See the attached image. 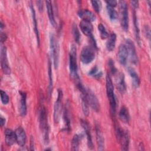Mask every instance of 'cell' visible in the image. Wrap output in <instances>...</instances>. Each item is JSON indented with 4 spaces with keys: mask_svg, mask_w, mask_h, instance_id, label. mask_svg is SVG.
Wrapping results in <instances>:
<instances>
[{
    "mask_svg": "<svg viewBox=\"0 0 151 151\" xmlns=\"http://www.w3.org/2000/svg\"><path fill=\"white\" fill-rule=\"evenodd\" d=\"M128 72L132 79V84L134 87H138L140 85V78L135 70L132 67H128Z\"/></svg>",
    "mask_w": 151,
    "mask_h": 151,
    "instance_id": "obj_23",
    "label": "cell"
},
{
    "mask_svg": "<svg viewBox=\"0 0 151 151\" xmlns=\"http://www.w3.org/2000/svg\"><path fill=\"white\" fill-rule=\"evenodd\" d=\"M6 38H7L6 35L5 33H4V32H1V38H0V39H1V43H3L4 42H5V40H6Z\"/></svg>",
    "mask_w": 151,
    "mask_h": 151,
    "instance_id": "obj_39",
    "label": "cell"
},
{
    "mask_svg": "<svg viewBox=\"0 0 151 151\" xmlns=\"http://www.w3.org/2000/svg\"><path fill=\"white\" fill-rule=\"evenodd\" d=\"M120 8V21L122 28L127 31L129 27L128 9L126 2L124 1H120L119 2Z\"/></svg>",
    "mask_w": 151,
    "mask_h": 151,
    "instance_id": "obj_5",
    "label": "cell"
},
{
    "mask_svg": "<svg viewBox=\"0 0 151 151\" xmlns=\"http://www.w3.org/2000/svg\"><path fill=\"white\" fill-rule=\"evenodd\" d=\"M50 45L54 68L56 69L58 68L59 64V45L54 34L52 33L50 36Z\"/></svg>",
    "mask_w": 151,
    "mask_h": 151,
    "instance_id": "obj_4",
    "label": "cell"
},
{
    "mask_svg": "<svg viewBox=\"0 0 151 151\" xmlns=\"http://www.w3.org/2000/svg\"><path fill=\"white\" fill-rule=\"evenodd\" d=\"M5 139L6 144L8 146H12L15 142H17L15 132L12 131L11 129H7L5 130Z\"/></svg>",
    "mask_w": 151,
    "mask_h": 151,
    "instance_id": "obj_16",
    "label": "cell"
},
{
    "mask_svg": "<svg viewBox=\"0 0 151 151\" xmlns=\"http://www.w3.org/2000/svg\"><path fill=\"white\" fill-rule=\"evenodd\" d=\"M106 91L109 100L110 111L113 115H114L116 110V100L114 92V87L110 76L107 74L106 76Z\"/></svg>",
    "mask_w": 151,
    "mask_h": 151,
    "instance_id": "obj_3",
    "label": "cell"
},
{
    "mask_svg": "<svg viewBox=\"0 0 151 151\" xmlns=\"http://www.w3.org/2000/svg\"><path fill=\"white\" fill-rule=\"evenodd\" d=\"M72 32H73V35L75 41L78 43L80 41V34L79 31H78L76 25H75V24H74L73 25Z\"/></svg>",
    "mask_w": 151,
    "mask_h": 151,
    "instance_id": "obj_31",
    "label": "cell"
},
{
    "mask_svg": "<svg viewBox=\"0 0 151 151\" xmlns=\"http://www.w3.org/2000/svg\"><path fill=\"white\" fill-rule=\"evenodd\" d=\"M0 60H1V65L3 72L5 74H9L11 73V68L8 63L6 48L4 45H1L0 50Z\"/></svg>",
    "mask_w": 151,
    "mask_h": 151,
    "instance_id": "obj_9",
    "label": "cell"
},
{
    "mask_svg": "<svg viewBox=\"0 0 151 151\" xmlns=\"http://www.w3.org/2000/svg\"><path fill=\"white\" fill-rule=\"evenodd\" d=\"M19 94H20L19 113L21 116H24L27 113V104H26L27 94L24 91H20Z\"/></svg>",
    "mask_w": 151,
    "mask_h": 151,
    "instance_id": "obj_20",
    "label": "cell"
},
{
    "mask_svg": "<svg viewBox=\"0 0 151 151\" xmlns=\"http://www.w3.org/2000/svg\"><path fill=\"white\" fill-rule=\"evenodd\" d=\"M117 58L119 63L122 65H125L126 64L128 58V52L126 46L124 44H121L119 46L117 53Z\"/></svg>",
    "mask_w": 151,
    "mask_h": 151,
    "instance_id": "obj_12",
    "label": "cell"
},
{
    "mask_svg": "<svg viewBox=\"0 0 151 151\" xmlns=\"http://www.w3.org/2000/svg\"><path fill=\"white\" fill-rule=\"evenodd\" d=\"M77 54L76 48L74 45H72L70 48V58H69V68L70 76L75 81L76 83L80 81V78L77 72Z\"/></svg>",
    "mask_w": 151,
    "mask_h": 151,
    "instance_id": "obj_2",
    "label": "cell"
},
{
    "mask_svg": "<svg viewBox=\"0 0 151 151\" xmlns=\"http://www.w3.org/2000/svg\"><path fill=\"white\" fill-rule=\"evenodd\" d=\"M98 29L100 32V35L101 39L104 40L109 37V34L107 32L105 27L102 24H99L98 25Z\"/></svg>",
    "mask_w": 151,
    "mask_h": 151,
    "instance_id": "obj_30",
    "label": "cell"
},
{
    "mask_svg": "<svg viewBox=\"0 0 151 151\" xmlns=\"http://www.w3.org/2000/svg\"><path fill=\"white\" fill-rule=\"evenodd\" d=\"M1 29H3V28H4V24H3V23L2 22V21L1 22Z\"/></svg>",
    "mask_w": 151,
    "mask_h": 151,
    "instance_id": "obj_42",
    "label": "cell"
},
{
    "mask_svg": "<svg viewBox=\"0 0 151 151\" xmlns=\"http://www.w3.org/2000/svg\"><path fill=\"white\" fill-rule=\"evenodd\" d=\"M81 126H83V129L85 131V133L86 134V136H87L88 146L90 149H93V142H92V137H91L90 127L88 123L86 120H81Z\"/></svg>",
    "mask_w": 151,
    "mask_h": 151,
    "instance_id": "obj_15",
    "label": "cell"
},
{
    "mask_svg": "<svg viewBox=\"0 0 151 151\" xmlns=\"http://www.w3.org/2000/svg\"><path fill=\"white\" fill-rule=\"evenodd\" d=\"M119 116L121 121L125 123H127L130 121V114L127 107L122 106L119 111Z\"/></svg>",
    "mask_w": 151,
    "mask_h": 151,
    "instance_id": "obj_22",
    "label": "cell"
},
{
    "mask_svg": "<svg viewBox=\"0 0 151 151\" xmlns=\"http://www.w3.org/2000/svg\"><path fill=\"white\" fill-rule=\"evenodd\" d=\"M88 74L90 76L96 78H100L102 76L101 71H100L96 66H95L93 68H91V70L89 71Z\"/></svg>",
    "mask_w": 151,
    "mask_h": 151,
    "instance_id": "obj_29",
    "label": "cell"
},
{
    "mask_svg": "<svg viewBox=\"0 0 151 151\" xmlns=\"http://www.w3.org/2000/svg\"><path fill=\"white\" fill-rule=\"evenodd\" d=\"M116 41V35L113 32L110 34L106 43V48L109 51H112L115 47Z\"/></svg>",
    "mask_w": 151,
    "mask_h": 151,
    "instance_id": "obj_24",
    "label": "cell"
},
{
    "mask_svg": "<svg viewBox=\"0 0 151 151\" xmlns=\"http://www.w3.org/2000/svg\"><path fill=\"white\" fill-rule=\"evenodd\" d=\"M30 147H31V150H34V141L32 137L31 139V142H30Z\"/></svg>",
    "mask_w": 151,
    "mask_h": 151,
    "instance_id": "obj_41",
    "label": "cell"
},
{
    "mask_svg": "<svg viewBox=\"0 0 151 151\" xmlns=\"http://www.w3.org/2000/svg\"><path fill=\"white\" fill-rule=\"evenodd\" d=\"M48 74H49V79H50V91H51L52 87V73H51V64L49 61V66H48Z\"/></svg>",
    "mask_w": 151,
    "mask_h": 151,
    "instance_id": "obj_34",
    "label": "cell"
},
{
    "mask_svg": "<svg viewBox=\"0 0 151 151\" xmlns=\"http://www.w3.org/2000/svg\"><path fill=\"white\" fill-rule=\"evenodd\" d=\"M116 83L117 88L122 93H124L126 91V86L124 81V75L122 73H119L116 78Z\"/></svg>",
    "mask_w": 151,
    "mask_h": 151,
    "instance_id": "obj_17",
    "label": "cell"
},
{
    "mask_svg": "<svg viewBox=\"0 0 151 151\" xmlns=\"http://www.w3.org/2000/svg\"><path fill=\"white\" fill-rule=\"evenodd\" d=\"M5 122H6L5 119L4 117H3L2 116H1V118H0V124H1V127L4 126V125H5Z\"/></svg>",
    "mask_w": 151,
    "mask_h": 151,
    "instance_id": "obj_40",
    "label": "cell"
},
{
    "mask_svg": "<svg viewBox=\"0 0 151 151\" xmlns=\"http://www.w3.org/2000/svg\"><path fill=\"white\" fill-rule=\"evenodd\" d=\"M62 99L63 92L62 90L58 89V96L55 102L54 106V120L55 123H58L62 111Z\"/></svg>",
    "mask_w": 151,
    "mask_h": 151,
    "instance_id": "obj_8",
    "label": "cell"
},
{
    "mask_svg": "<svg viewBox=\"0 0 151 151\" xmlns=\"http://www.w3.org/2000/svg\"><path fill=\"white\" fill-rule=\"evenodd\" d=\"M30 8H31V14H32V22H33V25H34V31H35V35H36L38 44L39 45V44H40V38H39L38 29V27H37V19H36V17H35V12L34 6L32 5H30Z\"/></svg>",
    "mask_w": 151,
    "mask_h": 151,
    "instance_id": "obj_25",
    "label": "cell"
},
{
    "mask_svg": "<svg viewBox=\"0 0 151 151\" xmlns=\"http://www.w3.org/2000/svg\"><path fill=\"white\" fill-rule=\"evenodd\" d=\"M92 6L96 12H99L101 8V3L100 1H91Z\"/></svg>",
    "mask_w": 151,
    "mask_h": 151,
    "instance_id": "obj_32",
    "label": "cell"
},
{
    "mask_svg": "<svg viewBox=\"0 0 151 151\" xmlns=\"http://www.w3.org/2000/svg\"><path fill=\"white\" fill-rule=\"evenodd\" d=\"M107 11L108 15L111 21H114L117 20V19L118 18V14L113 7L107 5Z\"/></svg>",
    "mask_w": 151,
    "mask_h": 151,
    "instance_id": "obj_27",
    "label": "cell"
},
{
    "mask_svg": "<svg viewBox=\"0 0 151 151\" xmlns=\"http://www.w3.org/2000/svg\"><path fill=\"white\" fill-rule=\"evenodd\" d=\"M106 3L107 4V5L110 6H111V7H115L117 4V2L116 1H114V0H112V1H106Z\"/></svg>",
    "mask_w": 151,
    "mask_h": 151,
    "instance_id": "obj_36",
    "label": "cell"
},
{
    "mask_svg": "<svg viewBox=\"0 0 151 151\" xmlns=\"http://www.w3.org/2000/svg\"><path fill=\"white\" fill-rule=\"evenodd\" d=\"M145 34H146V36L148 38H150V29H149V27L146 25L145 26Z\"/></svg>",
    "mask_w": 151,
    "mask_h": 151,
    "instance_id": "obj_37",
    "label": "cell"
},
{
    "mask_svg": "<svg viewBox=\"0 0 151 151\" xmlns=\"http://www.w3.org/2000/svg\"><path fill=\"white\" fill-rule=\"evenodd\" d=\"M116 134L122 149L123 150H128L129 145V134L128 132L120 127H117L116 129Z\"/></svg>",
    "mask_w": 151,
    "mask_h": 151,
    "instance_id": "obj_6",
    "label": "cell"
},
{
    "mask_svg": "<svg viewBox=\"0 0 151 151\" xmlns=\"http://www.w3.org/2000/svg\"><path fill=\"white\" fill-rule=\"evenodd\" d=\"M80 136L78 134H75L73 136L71 142V150H78L79 144H80Z\"/></svg>",
    "mask_w": 151,
    "mask_h": 151,
    "instance_id": "obj_28",
    "label": "cell"
},
{
    "mask_svg": "<svg viewBox=\"0 0 151 151\" xmlns=\"http://www.w3.org/2000/svg\"><path fill=\"white\" fill-rule=\"evenodd\" d=\"M86 97L88 106L95 111H98L100 109L99 101L96 95L90 89H86Z\"/></svg>",
    "mask_w": 151,
    "mask_h": 151,
    "instance_id": "obj_10",
    "label": "cell"
},
{
    "mask_svg": "<svg viewBox=\"0 0 151 151\" xmlns=\"http://www.w3.org/2000/svg\"><path fill=\"white\" fill-rule=\"evenodd\" d=\"M133 23H134V34L135 37L136 39L137 42L139 44L140 43V31L139 28V25L137 22V18L135 12H134L133 14Z\"/></svg>",
    "mask_w": 151,
    "mask_h": 151,
    "instance_id": "obj_26",
    "label": "cell"
},
{
    "mask_svg": "<svg viewBox=\"0 0 151 151\" xmlns=\"http://www.w3.org/2000/svg\"><path fill=\"white\" fill-rule=\"evenodd\" d=\"M38 121L44 142L48 144L49 142V128L48 125L47 111L44 106H41L39 110Z\"/></svg>",
    "mask_w": 151,
    "mask_h": 151,
    "instance_id": "obj_1",
    "label": "cell"
},
{
    "mask_svg": "<svg viewBox=\"0 0 151 151\" xmlns=\"http://www.w3.org/2000/svg\"><path fill=\"white\" fill-rule=\"evenodd\" d=\"M78 15L82 19V20H86L92 22L96 19V16L94 14L88 9L80 10L78 12Z\"/></svg>",
    "mask_w": 151,
    "mask_h": 151,
    "instance_id": "obj_19",
    "label": "cell"
},
{
    "mask_svg": "<svg viewBox=\"0 0 151 151\" xmlns=\"http://www.w3.org/2000/svg\"><path fill=\"white\" fill-rule=\"evenodd\" d=\"M109 68H110V71L111 72V73L114 74L117 72V69L114 67L113 61L111 59H110L109 60Z\"/></svg>",
    "mask_w": 151,
    "mask_h": 151,
    "instance_id": "obj_35",
    "label": "cell"
},
{
    "mask_svg": "<svg viewBox=\"0 0 151 151\" xmlns=\"http://www.w3.org/2000/svg\"><path fill=\"white\" fill-rule=\"evenodd\" d=\"M130 4L134 8H137L139 6V2L137 1H131Z\"/></svg>",
    "mask_w": 151,
    "mask_h": 151,
    "instance_id": "obj_38",
    "label": "cell"
},
{
    "mask_svg": "<svg viewBox=\"0 0 151 151\" xmlns=\"http://www.w3.org/2000/svg\"><path fill=\"white\" fill-rule=\"evenodd\" d=\"M17 142L20 146H24L26 142V134L22 127H18L15 130Z\"/></svg>",
    "mask_w": 151,
    "mask_h": 151,
    "instance_id": "obj_14",
    "label": "cell"
},
{
    "mask_svg": "<svg viewBox=\"0 0 151 151\" xmlns=\"http://www.w3.org/2000/svg\"><path fill=\"white\" fill-rule=\"evenodd\" d=\"M95 58V52L94 48L90 46L83 47L81 52L80 59L83 63L85 64L91 63Z\"/></svg>",
    "mask_w": 151,
    "mask_h": 151,
    "instance_id": "obj_7",
    "label": "cell"
},
{
    "mask_svg": "<svg viewBox=\"0 0 151 151\" xmlns=\"http://www.w3.org/2000/svg\"><path fill=\"white\" fill-rule=\"evenodd\" d=\"M125 45L126 46L128 55H129L131 62L134 64H137L138 63V57L136 51V48L134 43L130 40L127 39L126 41Z\"/></svg>",
    "mask_w": 151,
    "mask_h": 151,
    "instance_id": "obj_11",
    "label": "cell"
},
{
    "mask_svg": "<svg viewBox=\"0 0 151 151\" xmlns=\"http://www.w3.org/2000/svg\"><path fill=\"white\" fill-rule=\"evenodd\" d=\"M80 28L82 32L86 36L91 37L92 32L93 30V27L90 21L86 20H82L80 22Z\"/></svg>",
    "mask_w": 151,
    "mask_h": 151,
    "instance_id": "obj_13",
    "label": "cell"
},
{
    "mask_svg": "<svg viewBox=\"0 0 151 151\" xmlns=\"http://www.w3.org/2000/svg\"><path fill=\"white\" fill-rule=\"evenodd\" d=\"M45 4H46L47 11V14L48 15L49 20H50L51 25L52 26L55 27L56 25V22L55 20V18H54V12H53L51 1H46Z\"/></svg>",
    "mask_w": 151,
    "mask_h": 151,
    "instance_id": "obj_21",
    "label": "cell"
},
{
    "mask_svg": "<svg viewBox=\"0 0 151 151\" xmlns=\"http://www.w3.org/2000/svg\"><path fill=\"white\" fill-rule=\"evenodd\" d=\"M96 131L97 136V143L98 145V149L99 150H103L104 148V139L101 130L97 123L96 124Z\"/></svg>",
    "mask_w": 151,
    "mask_h": 151,
    "instance_id": "obj_18",
    "label": "cell"
},
{
    "mask_svg": "<svg viewBox=\"0 0 151 151\" xmlns=\"http://www.w3.org/2000/svg\"><path fill=\"white\" fill-rule=\"evenodd\" d=\"M1 101L4 104H7L9 102V97L7 94L3 90H1Z\"/></svg>",
    "mask_w": 151,
    "mask_h": 151,
    "instance_id": "obj_33",
    "label": "cell"
}]
</instances>
